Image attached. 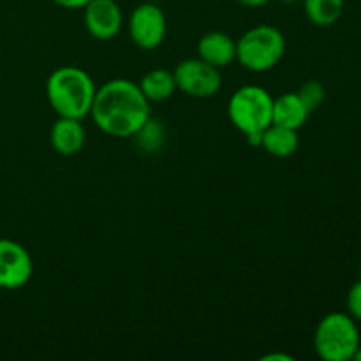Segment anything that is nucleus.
Masks as SVG:
<instances>
[{
	"mask_svg": "<svg viewBox=\"0 0 361 361\" xmlns=\"http://www.w3.org/2000/svg\"><path fill=\"white\" fill-rule=\"evenodd\" d=\"M286 4H295V2H298V0H284Z\"/></svg>",
	"mask_w": 361,
	"mask_h": 361,
	"instance_id": "4be33fe9",
	"label": "nucleus"
},
{
	"mask_svg": "<svg viewBox=\"0 0 361 361\" xmlns=\"http://www.w3.org/2000/svg\"><path fill=\"white\" fill-rule=\"evenodd\" d=\"M307 18L316 27H331L344 13V0H302Z\"/></svg>",
	"mask_w": 361,
	"mask_h": 361,
	"instance_id": "2eb2a0df",
	"label": "nucleus"
},
{
	"mask_svg": "<svg viewBox=\"0 0 361 361\" xmlns=\"http://www.w3.org/2000/svg\"><path fill=\"white\" fill-rule=\"evenodd\" d=\"M296 94L300 95V99H302L303 104L307 106V109L310 113L316 111L324 101V87L316 80H310L307 83H303L302 88Z\"/></svg>",
	"mask_w": 361,
	"mask_h": 361,
	"instance_id": "dca6fc26",
	"label": "nucleus"
},
{
	"mask_svg": "<svg viewBox=\"0 0 361 361\" xmlns=\"http://www.w3.org/2000/svg\"><path fill=\"white\" fill-rule=\"evenodd\" d=\"M140 88L147 101L162 102L168 101L176 92V81L173 71L166 69H152L140 80Z\"/></svg>",
	"mask_w": 361,
	"mask_h": 361,
	"instance_id": "4468645a",
	"label": "nucleus"
},
{
	"mask_svg": "<svg viewBox=\"0 0 361 361\" xmlns=\"http://www.w3.org/2000/svg\"><path fill=\"white\" fill-rule=\"evenodd\" d=\"M34 263L21 243L14 240H0V288L20 289L30 281Z\"/></svg>",
	"mask_w": 361,
	"mask_h": 361,
	"instance_id": "6e6552de",
	"label": "nucleus"
},
{
	"mask_svg": "<svg viewBox=\"0 0 361 361\" xmlns=\"http://www.w3.org/2000/svg\"><path fill=\"white\" fill-rule=\"evenodd\" d=\"M168 32L166 14L157 4L145 2L134 7L129 16V37L145 51L159 48Z\"/></svg>",
	"mask_w": 361,
	"mask_h": 361,
	"instance_id": "0eeeda50",
	"label": "nucleus"
},
{
	"mask_svg": "<svg viewBox=\"0 0 361 361\" xmlns=\"http://www.w3.org/2000/svg\"><path fill=\"white\" fill-rule=\"evenodd\" d=\"M353 360L355 361H361V345L358 349H356V353H355V356H353Z\"/></svg>",
	"mask_w": 361,
	"mask_h": 361,
	"instance_id": "412c9836",
	"label": "nucleus"
},
{
	"mask_svg": "<svg viewBox=\"0 0 361 361\" xmlns=\"http://www.w3.org/2000/svg\"><path fill=\"white\" fill-rule=\"evenodd\" d=\"M238 2L245 7H263L270 4L271 0H238Z\"/></svg>",
	"mask_w": 361,
	"mask_h": 361,
	"instance_id": "aec40b11",
	"label": "nucleus"
},
{
	"mask_svg": "<svg viewBox=\"0 0 361 361\" xmlns=\"http://www.w3.org/2000/svg\"><path fill=\"white\" fill-rule=\"evenodd\" d=\"M348 312L356 323H361V281L355 282L348 293Z\"/></svg>",
	"mask_w": 361,
	"mask_h": 361,
	"instance_id": "f3484780",
	"label": "nucleus"
},
{
	"mask_svg": "<svg viewBox=\"0 0 361 361\" xmlns=\"http://www.w3.org/2000/svg\"><path fill=\"white\" fill-rule=\"evenodd\" d=\"M286 53V37L274 25H257L236 41V60L250 73H267Z\"/></svg>",
	"mask_w": 361,
	"mask_h": 361,
	"instance_id": "7ed1b4c3",
	"label": "nucleus"
},
{
	"mask_svg": "<svg viewBox=\"0 0 361 361\" xmlns=\"http://www.w3.org/2000/svg\"><path fill=\"white\" fill-rule=\"evenodd\" d=\"M90 116L108 136L134 137L152 118V109L140 85L127 78H115L95 90Z\"/></svg>",
	"mask_w": 361,
	"mask_h": 361,
	"instance_id": "f257e3e1",
	"label": "nucleus"
},
{
	"mask_svg": "<svg viewBox=\"0 0 361 361\" xmlns=\"http://www.w3.org/2000/svg\"><path fill=\"white\" fill-rule=\"evenodd\" d=\"M360 345L358 324L349 314H326L314 331V349L324 361H351Z\"/></svg>",
	"mask_w": 361,
	"mask_h": 361,
	"instance_id": "20e7f679",
	"label": "nucleus"
},
{
	"mask_svg": "<svg viewBox=\"0 0 361 361\" xmlns=\"http://www.w3.org/2000/svg\"><path fill=\"white\" fill-rule=\"evenodd\" d=\"M94 80L85 69L76 66H62L46 80V99L59 116L83 120L90 115L95 97Z\"/></svg>",
	"mask_w": 361,
	"mask_h": 361,
	"instance_id": "f03ea898",
	"label": "nucleus"
},
{
	"mask_svg": "<svg viewBox=\"0 0 361 361\" xmlns=\"http://www.w3.org/2000/svg\"><path fill=\"white\" fill-rule=\"evenodd\" d=\"M83 11L87 32L97 41H111L122 30L123 14L115 0H90Z\"/></svg>",
	"mask_w": 361,
	"mask_h": 361,
	"instance_id": "1a4fd4ad",
	"label": "nucleus"
},
{
	"mask_svg": "<svg viewBox=\"0 0 361 361\" xmlns=\"http://www.w3.org/2000/svg\"><path fill=\"white\" fill-rule=\"evenodd\" d=\"M261 360H263V361H279V360L293 361L295 358H293V356H289V355H282V353H274V355H264Z\"/></svg>",
	"mask_w": 361,
	"mask_h": 361,
	"instance_id": "6ab92c4d",
	"label": "nucleus"
},
{
	"mask_svg": "<svg viewBox=\"0 0 361 361\" xmlns=\"http://www.w3.org/2000/svg\"><path fill=\"white\" fill-rule=\"evenodd\" d=\"M197 56L217 69L231 66L236 60V42L226 32H207L197 42Z\"/></svg>",
	"mask_w": 361,
	"mask_h": 361,
	"instance_id": "9b49d317",
	"label": "nucleus"
},
{
	"mask_svg": "<svg viewBox=\"0 0 361 361\" xmlns=\"http://www.w3.org/2000/svg\"><path fill=\"white\" fill-rule=\"evenodd\" d=\"M173 74H175L176 90L183 92L189 97H214L222 87L221 69L210 66L204 60H201L200 56L182 60L175 67Z\"/></svg>",
	"mask_w": 361,
	"mask_h": 361,
	"instance_id": "423d86ee",
	"label": "nucleus"
},
{
	"mask_svg": "<svg viewBox=\"0 0 361 361\" xmlns=\"http://www.w3.org/2000/svg\"><path fill=\"white\" fill-rule=\"evenodd\" d=\"M85 140H87L85 127L78 118L59 116L49 130V143L53 150L63 157H73L80 154L85 147Z\"/></svg>",
	"mask_w": 361,
	"mask_h": 361,
	"instance_id": "9d476101",
	"label": "nucleus"
},
{
	"mask_svg": "<svg viewBox=\"0 0 361 361\" xmlns=\"http://www.w3.org/2000/svg\"><path fill=\"white\" fill-rule=\"evenodd\" d=\"M51 2L63 9H83L90 0H51Z\"/></svg>",
	"mask_w": 361,
	"mask_h": 361,
	"instance_id": "a211bd4d",
	"label": "nucleus"
},
{
	"mask_svg": "<svg viewBox=\"0 0 361 361\" xmlns=\"http://www.w3.org/2000/svg\"><path fill=\"white\" fill-rule=\"evenodd\" d=\"M310 111L296 92H286L281 97L274 99V113H271V123L275 126L288 127V129L298 130L305 126Z\"/></svg>",
	"mask_w": 361,
	"mask_h": 361,
	"instance_id": "f8f14e48",
	"label": "nucleus"
},
{
	"mask_svg": "<svg viewBox=\"0 0 361 361\" xmlns=\"http://www.w3.org/2000/svg\"><path fill=\"white\" fill-rule=\"evenodd\" d=\"M271 113H274V97L267 88L257 85L240 87L229 97V122L245 136L261 134L268 126H271Z\"/></svg>",
	"mask_w": 361,
	"mask_h": 361,
	"instance_id": "39448f33",
	"label": "nucleus"
},
{
	"mask_svg": "<svg viewBox=\"0 0 361 361\" xmlns=\"http://www.w3.org/2000/svg\"><path fill=\"white\" fill-rule=\"evenodd\" d=\"M300 147L298 130L282 126H268L261 134V148L274 157L286 159L296 154Z\"/></svg>",
	"mask_w": 361,
	"mask_h": 361,
	"instance_id": "ddd939ff",
	"label": "nucleus"
}]
</instances>
